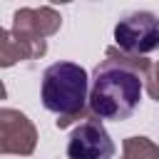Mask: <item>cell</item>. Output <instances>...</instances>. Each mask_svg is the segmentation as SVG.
<instances>
[{
  "instance_id": "6da1fadb",
  "label": "cell",
  "mask_w": 159,
  "mask_h": 159,
  "mask_svg": "<svg viewBox=\"0 0 159 159\" xmlns=\"http://www.w3.org/2000/svg\"><path fill=\"white\" fill-rule=\"evenodd\" d=\"M142 99V77L112 60L94 67L89 80V109L99 119H129Z\"/></svg>"
},
{
  "instance_id": "7a4b0ae2",
  "label": "cell",
  "mask_w": 159,
  "mask_h": 159,
  "mask_svg": "<svg viewBox=\"0 0 159 159\" xmlns=\"http://www.w3.org/2000/svg\"><path fill=\"white\" fill-rule=\"evenodd\" d=\"M40 97L45 109L57 117L80 114L84 102H89V77L87 70L75 62H52L42 72Z\"/></svg>"
},
{
  "instance_id": "3957f363",
  "label": "cell",
  "mask_w": 159,
  "mask_h": 159,
  "mask_svg": "<svg viewBox=\"0 0 159 159\" xmlns=\"http://www.w3.org/2000/svg\"><path fill=\"white\" fill-rule=\"evenodd\" d=\"M114 40L127 52L159 50V17L149 10L127 12L114 27Z\"/></svg>"
},
{
  "instance_id": "277c9868",
  "label": "cell",
  "mask_w": 159,
  "mask_h": 159,
  "mask_svg": "<svg viewBox=\"0 0 159 159\" xmlns=\"http://www.w3.org/2000/svg\"><path fill=\"white\" fill-rule=\"evenodd\" d=\"M112 154L114 144L99 122H84L82 127H77L67 144L70 159H109Z\"/></svg>"
}]
</instances>
